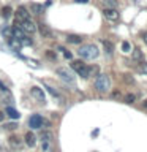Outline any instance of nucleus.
Masks as SVG:
<instances>
[{
    "label": "nucleus",
    "mask_w": 147,
    "mask_h": 152,
    "mask_svg": "<svg viewBox=\"0 0 147 152\" xmlns=\"http://www.w3.org/2000/svg\"><path fill=\"white\" fill-rule=\"evenodd\" d=\"M3 119H5V114H3L2 111H0V122H2V121H3Z\"/></svg>",
    "instance_id": "34"
},
{
    "label": "nucleus",
    "mask_w": 147,
    "mask_h": 152,
    "mask_svg": "<svg viewBox=\"0 0 147 152\" xmlns=\"http://www.w3.org/2000/svg\"><path fill=\"white\" fill-rule=\"evenodd\" d=\"M74 2H76V3H87L89 0H74Z\"/></svg>",
    "instance_id": "33"
},
{
    "label": "nucleus",
    "mask_w": 147,
    "mask_h": 152,
    "mask_svg": "<svg viewBox=\"0 0 147 152\" xmlns=\"http://www.w3.org/2000/svg\"><path fill=\"white\" fill-rule=\"evenodd\" d=\"M66 41L71 43V45H81L82 38H81L79 35H68V37H66Z\"/></svg>",
    "instance_id": "15"
},
{
    "label": "nucleus",
    "mask_w": 147,
    "mask_h": 152,
    "mask_svg": "<svg viewBox=\"0 0 147 152\" xmlns=\"http://www.w3.org/2000/svg\"><path fill=\"white\" fill-rule=\"evenodd\" d=\"M25 144L28 147H35V144H36V138H35V135H33L32 132L25 133Z\"/></svg>",
    "instance_id": "12"
},
{
    "label": "nucleus",
    "mask_w": 147,
    "mask_h": 152,
    "mask_svg": "<svg viewBox=\"0 0 147 152\" xmlns=\"http://www.w3.org/2000/svg\"><path fill=\"white\" fill-rule=\"evenodd\" d=\"M46 57H47V59H49V60H57V54H55V52L54 51H47L46 52Z\"/></svg>",
    "instance_id": "24"
},
{
    "label": "nucleus",
    "mask_w": 147,
    "mask_h": 152,
    "mask_svg": "<svg viewBox=\"0 0 147 152\" xmlns=\"http://www.w3.org/2000/svg\"><path fill=\"white\" fill-rule=\"evenodd\" d=\"M55 73H57V76H59L65 84L71 86V87H76V78H74V75H73V71H71V70L65 68V66H59V68L55 70Z\"/></svg>",
    "instance_id": "2"
},
{
    "label": "nucleus",
    "mask_w": 147,
    "mask_h": 152,
    "mask_svg": "<svg viewBox=\"0 0 147 152\" xmlns=\"http://www.w3.org/2000/svg\"><path fill=\"white\" fill-rule=\"evenodd\" d=\"M95 89H97L100 94H106L108 90L111 89V79H109V76L108 75H97Z\"/></svg>",
    "instance_id": "3"
},
{
    "label": "nucleus",
    "mask_w": 147,
    "mask_h": 152,
    "mask_svg": "<svg viewBox=\"0 0 147 152\" xmlns=\"http://www.w3.org/2000/svg\"><path fill=\"white\" fill-rule=\"evenodd\" d=\"M46 89H47V92H49V94H51V95H52V97H54V98H60V95L57 94V92H55V90L52 89V87H46Z\"/></svg>",
    "instance_id": "29"
},
{
    "label": "nucleus",
    "mask_w": 147,
    "mask_h": 152,
    "mask_svg": "<svg viewBox=\"0 0 147 152\" xmlns=\"http://www.w3.org/2000/svg\"><path fill=\"white\" fill-rule=\"evenodd\" d=\"M14 26L21 27L25 33H35L36 32V24L32 21V19H24V21H17V19H14Z\"/></svg>",
    "instance_id": "4"
},
{
    "label": "nucleus",
    "mask_w": 147,
    "mask_h": 152,
    "mask_svg": "<svg viewBox=\"0 0 147 152\" xmlns=\"http://www.w3.org/2000/svg\"><path fill=\"white\" fill-rule=\"evenodd\" d=\"M5 114H7V116H9L11 119H19V117H21V114H19V111H16V109L11 108V106H8L7 109H5Z\"/></svg>",
    "instance_id": "13"
},
{
    "label": "nucleus",
    "mask_w": 147,
    "mask_h": 152,
    "mask_svg": "<svg viewBox=\"0 0 147 152\" xmlns=\"http://www.w3.org/2000/svg\"><path fill=\"white\" fill-rule=\"evenodd\" d=\"M103 16L106 18L108 21H111V22L119 21V11L116 8H104L103 10Z\"/></svg>",
    "instance_id": "7"
},
{
    "label": "nucleus",
    "mask_w": 147,
    "mask_h": 152,
    "mask_svg": "<svg viewBox=\"0 0 147 152\" xmlns=\"http://www.w3.org/2000/svg\"><path fill=\"white\" fill-rule=\"evenodd\" d=\"M2 14H3V18H5V19L9 18V14H11V8H9V7H5V8L2 10Z\"/></svg>",
    "instance_id": "26"
},
{
    "label": "nucleus",
    "mask_w": 147,
    "mask_h": 152,
    "mask_svg": "<svg viewBox=\"0 0 147 152\" xmlns=\"http://www.w3.org/2000/svg\"><path fill=\"white\" fill-rule=\"evenodd\" d=\"M123 81H125L127 84H135V79H133L131 75H123Z\"/></svg>",
    "instance_id": "25"
},
{
    "label": "nucleus",
    "mask_w": 147,
    "mask_h": 152,
    "mask_svg": "<svg viewBox=\"0 0 147 152\" xmlns=\"http://www.w3.org/2000/svg\"><path fill=\"white\" fill-rule=\"evenodd\" d=\"M16 128H17V124H14V122L7 124V125H5V130H16Z\"/></svg>",
    "instance_id": "27"
},
{
    "label": "nucleus",
    "mask_w": 147,
    "mask_h": 152,
    "mask_svg": "<svg viewBox=\"0 0 147 152\" xmlns=\"http://www.w3.org/2000/svg\"><path fill=\"white\" fill-rule=\"evenodd\" d=\"M122 51L125 52V54H127V52H130V51H131V45H130L128 41H123V43H122Z\"/></svg>",
    "instance_id": "23"
},
{
    "label": "nucleus",
    "mask_w": 147,
    "mask_h": 152,
    "mask_svg": "<svg viewBox=\"0 0 147 152\" xmlns=\"http://www.w3.org/2000/svg\"><path fill=\"white\" fill-rule=\"evenodd\" d=\"M16 19H17V21H24V19H30V13L27 11V8H25V7H19V8H17Z\"/></svg>",
    "instance_id": "11"
},
{
    "label": "nucleus",
    "mask_w": 147,
    "mask_h": 152,
    "mask_svg": "<svg viewBox=\"0 0 147 152\" xmlns=\"http://www.w3.org/2000/svg\"><path fill=\"white\" fill-rule=\"evenodd\" d=\"M112 97H114V98H123V95L119 92V90H114V92H112Z\"/></svg>",
    "instance_id": "31"
},
{
    "label": "nucleus",
    "mask_w": 147,
    "mask_h": 152,
    "mask_svg": "<svg viewBox=\"0 0 147 152\" xmlns=\"http://www.w3.org/2000/svg\"><path fill=\"white\" fill-rule=\"evenodd\" d=\"M0 89H2V90H7V87H5V86H3L2 83H0Z\"/></svg>",
    "instance_id": "36"
},
{
    "label": "nucleus",
    "mask_w": 147,
    "mask_h": 152,
    "mask_svg": "<svg viewBox=\"0 0 147 152\" xmlns=\"http://www.w3.org/2000/svg\"><path fill=\"white\" fill-rule=\"evenodd\" d=\"M8 144L13 147V149H21L22 147V140L19 136H16V135H11L8 138Z\"/></svg>",
    "instance_id": "9"
},
{
    "label": "nucleus",
    "mask_w": 147,
    "mask_h": 152,
    "mask_svg": "<svg viewBox=\"0 0 147 152\" xmlns=\"http://www.w3.org/2000/svg\"><path fill=\"white\" fill-rule=\"evenodd\" d=\"M57 49L62 51V54H63L65 59H73V54H71V52H70L68 49H65V48H62V46H57Z\"/></svg>",
    "instance_id": "20"
},
{
    "label": "nucleus",
    "mask_w": 147,
    "mask_h": 152,
    "mask_svg": "<svg viewBox=\"0 0 147 152\" xmlns=\"http://www.w3.org/2000/svg\"><path fill=\"white\" fill-rule=\"evenodd\" d=\"M30 10H32L33 14H40L43 11V5H40V3H30Z\"/></svg>",
    "instance_id": "19"
},
{
    "label": "nucleus",
    "mask_w": 147,
    "mask_h": 152,
    "mask_svg": "<svg viewBox=\"0 0 147 152\" xmlns=\"http://www.w3.org/2000/svg\"><path fill=\"white\" fill-rule=\"evenodd\" d=\"M30 95L36 100L38 103H46V95H44V92H43V89L36 87V86L30 89Z\"/></svg>",
    "instance_id": "6"
},
{
    "label": "nucleus",
    "mask_w": 147,
    "mask_h": 152,
    "mask_svg": "<svg viewBox=\"0 0 147 152\" xmlns=\"http://www.w3.org/2000/svg\"><path fill=\"white\" fill-rule=\"evenodd\" d=\"M136 70L139 71V73H142V75H147V64L144 60H141L139 64L136 65Z\"/></svg>",
    "instance_id": "18"
},
{
    "label": "nucleus",
    "mask_w": 147,
    "mask_h": 152,
    "mask_svg": "<svg viewBox=\"0 0 147 152\" xmlns=\"http://www.w3.org/2000/svg\"><path fill=\"white\" fill-rule=\"evenodd\" d=\"M28 125H30V128H33V130L41 128L43 127V117L40 114H33V116L28 119Z\"/></svg>",
    "instance_id": "8"
},
{
    "label": "nucleus",
    "mask_w": 147,
    "mask_h": 152,
    "mask_svg": "<svg viewBox=\"0 0 147 152\" xmlns=\"http://www.w3.org/2000/svg\"><path fill=\"white\" fill-rule=\"evenodd\" d=\"M123 100H125L127 103H135L136 102V95L135 94H127V95H123Z\"/></svg>",
    "instance_id": "21"
},
{
    "label": "nucleus",
    "mask_w": 147,
    "mask_h": 152,
    "mask_svg": "<svg viewBox=\"0 0 147 152\" xmlns=\"http://www.w3.org/2000/svg\"><path fill=\"white\" fill-rule=\"evenodd\" d=\"M103 46H104V51H106V54L108 56H111L112 54V51H114V46H112V43L111 41H108V40H103Z\"/></svg>",
    "instance_id": "16"
},
{
    "label": "nucleus",
    "mask_w": 147,
    "mask_h": 152,
    "mask_svg": "<svg viewBox=\"0 0 147 152\" xmlns=\"http://www.w3.org/2000/svg\"><path fill=\"white\" fill-rule=\"evenodd\" d=\"M51 149V142H41V151L43 152H47Z\"/></svg>",
    "instance_id": "28"
},
{
    "label": "nucleus",
    "mask_w": 147,
    "mask_h": 152,
    "mask_svg": "<svg viewBox=\"0 0 147 152\" xmlns=\"http://www.w3.org/2000/svg\"><path fill=\"white\" fill-rule=\"evenodd\" d=\"M142 38H144V41H146V45H147V32L144 33V35H142Z\"/></svg>",
    "instance_id": "35"
},
{
    "label": "nucleus",
    "mask_w": 147,
    "mask_h": 152,
    "mask_svg": "<svg viewBox=\"0 0 147 152\" xmlns=\"http://www.w3.org/2000/svg\"><path fill=\"white\" fill-rule=\"evenodd\" d=\"M52 140H54V136L51 132H41V142H51L52 144Z\"/></svg>",
    "instance_id": "14"
},
{
    "label": "nucleus",
    "mask_w": 147,
    "mask_h": 152,
    "mask_svg": "<svg viewBox=\"0 0 147 152\" xmlns=\"http://www.w3.org/2000/svg\"><path fill=\"white\" fill-rule=\"evenodd\" d=\"M142 108H144V109H146V111H147V98L144 100V102H142Z\"/></svg>",
    "instance_id": "32"
},
{
    "label": "nucleus",
    "mask_w": 147,
    "mask_h": 152,
    "mask_svg": "<svg viewBox=\"0 0 147 152\" xmlns=\"http://www.w3.org/2000/svg\"><path fill=\"white\" fill-rule=\"evenodd\" d=\"M78 54H79L81 59L93 60V59H97V57H98L100 51H98V48L95 46V45H84V46H81V48H79Z\"/></svg>",
    "instance_id": "1"
},
{
    "label": "nucleus",
    "mask_w": 147,
    "mask_h": 152,
    "mask_svg": "<svg viewBox=\"0 0 147 152\" xmlns=\"http://www.w3.org/2000/svg\"><path fill=\"white\" fill-rule=\"evenodd\" d=\"M133 57H135L136 60H142L144 59V56H142V52L139 48H136V49H133Z\"/></svg>",
    "instance_id": "22"
},
{
    "label": "nucleus",
    "mask_w": 147,
    "mask_h": 152,
    "mask_svg": "<svg viewBox=\"0 0 147 152\" xmlns=\"http://www.w3.org/2000/svg\"><path fill=\"white\" fill-rule=\"evenodd\" d=\"M38 30H40L43 38H52V30L46 26V24H43V22L38 24Z\"/></svg>",
    "instance_id": "10"
},
{
    "label": "nucleus",
    "mask_w": 147,
    "mask_h": 152,
    "mask_svg": "<svg viewBox=\"0 0 147 152\" xmlns=\"http://www.w3.org/2000/svg\"><path fill=\"white\" fill-rule=\"evenodd\" d=\"M87 71H89V76H93V75L98 71V68H97V66H89Z\"/></svg>",
    "instance_id": "30"
},
{
    "label": "nucleus",
    "mask_w": 147,
    "mask_h": 152,
    "mask_svg": "<svg viewBox=\"0 0 147 152\" xmlns=\"http://www.w3.org/2000/svg\"><path fill=\"white\" fill-rule=\"evenodd\" d=\"M100 3H101L104 8H116L117 7L116 0H100Z\"/></svg>",
    "instance_id": "17"
},
{
    "label": "nucleus",
    "mask_w": 147,
    "mask_h": 152,
    "mask_svg": "<svg viewBox=\"0 0 147 152\" xmlns=\"http://www.w3.org/2000/svg\"><path fill=\"white\" fill-rule=\"evenodd\" d=\"M89 66L84 64L82 60H73L71 62V70H74L76 73L79 76H82V78H89V71H87Z\"/></svg>",
    "instance_id": "5"
}]
</instances>
